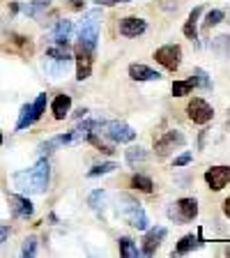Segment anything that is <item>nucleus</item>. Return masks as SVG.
<instances>
[{"label": "nucleus", "mask_w": 230, "mask_h": 258, "mask_svg": "<svg viewBox=\"0 0 230 258\" xmlns=\"http://www.w3.org/2000/svg\"><path fill=\"white\" fill-rule=\"evenodd\" d=\"M48 180H51V166L46 159H39L32 168L16 171L12 175L14 187L23 194H44L48 189Z\"/></svg>", "instance_id": "f257e3e1"}, {"label": "nucleus", "mask_w": 230, "mask_h": 258, "mask_svg": "<svg viewBox=\"0 0 230 258\" xmlns=\"http://www.w3.org/2000/svg\"><path fill=\"white\" fill-rule=\"evenodd\" d=\"M113 208H115V215L124 221V224L134 226L138 231H147V215H145L143 205L138 201H134L129 194H118L115 199H113Z\"/></svg>", "instance_id": "f03ea898"}, {"label": "nucleus", "mask_w": 230, "mask_h": 258, "mask_svg": "<svg viewBox=\"0 0 230 258\" xmlns=\"http://www.w3.org/2000/svg\"><path fill=\"white\" fill-rule=\"evenodd\" d=\"M99 26H102V12L92 10L88 14H83V21L79 26V46L95 53L97 39H99Z\"/></svg>", "instance_id": "7ed1b4c3"}, {"label": "nucleus", "mask_w": 230, "mask_h": 258, "mask_svg": "<svg viewBox=\"0 0 230 258\" xmlns=\"http://www.w3.org/2000/svg\"><path fill=\"white\" fill-rule=\"evenodd\" d=\"M168 217L175 224H189L198 217V201L196 199H180L168 208Z\"/></svg>", "instance_id": "20e7f679"}, {"label": "nucleus", "mask_w": 230, "mask_h": 258, "mask_svg": "<svg viewBox=\"0 0 230 258\" xmlns=\"http://www.w3.org/2000/svg\"><path fill=\"white\" fill-rule=\"evenodd\" d=\"M99 134H104L108 141H111V143H131V141L136 139V132L129 127L127 122H122V120H111V122H104Z\"/></svg>", "instance_id": "39448f33"}, {"label": "nucleus", "mask_w": 230, "mask_h": 258, "mask_svg": "<svg viewBox=\"0 0 230 258\" xmlns=\"http://www.w3.org/2000/svg\"><path fill=\"white\" fill-rule=\"evenodd\" d=\"M184 143H187V136L182 132H177V129H171V132H166L164 136H159L155 141V152L159 159H166L175 148H182Z\"/></svg>", "instance_id": "423d86ee"}, {"label": "nucleus", "mask_w": 230, "mask_h": 258, "mask_svg": "<svg viewBox=\"0 0 230 258\" xmlns=\"http://www.w3.org/2000/svg\"><path fill=\"white\" fill-rule=\"evenodd\" d=\"M155 60L161 67L177 72L180 64H182V48H180V44H166V46H161L155 51Z\"/></svg>", "instance_id": "0eeeda50"}, {"label": "nucleus", "mask_w": 230, "mask_h": 258, "mask_svg": "<svg viewBox=\"0 0 230 258\" xmlns=\"http://www.w3.org/2000/svg\"><path fill=\"white\" fill-rule=\"evenodd\" d=\"M187 113H189V120H191V122H196V124H207L209 120L214 118L212 106H209L205 99H200V97H193L191 102H189Z\"/></svg>", "instance_id": "6e6552de"}, {"label": "nucleus", "mask_w": 230, "mask_h": 258, "mask_svg": "<svg viewBox=\"0 0 230 258\" xmlns=\"http://www.w3.org/2000/svg\"><path fill=\"white\" fill-rule=\"evenodd\" d=\"M205 182L212 191H221L230 182V166H212L205 171Z\"/></svg>", "instance_id": "1a4fd4ad"}, {"label": "nucleus", "mask_w": 230, "mask_h": 258, "mask_svg": "<svg viewBox=\"0 0 230 258\" xmlns=\"http://www.w3.org/2000/svg\"><path fill=\"white\" fill-rule=\"evenodd\" d=\"M166 235H168V231L164 228V226H155V228H150L143 237V249H140V253H143V256H152V253L159 249V244L164 242Z\"/></svg>", "instance_id": "9d476101"}, {"label": "nucleus", "mask_w": 230, "mask_h": 258, "mask_svg": "<svg viewBox=\"0 0 230 258\" xmlns=\"http://www.w3.org/2000/svg\"><path fill=\"white\" fill-rule=\"evenodd\" d=\"M7 203H10V212L14 217L30 219V217L35 215V205L28 201V196H16V194H12L10 199H7Z\"/></svg>", "instance_id": "9b49d317"}, {"label": "nucleus", "mask_w": 230, "mask_h": 258, "mask_svg": "<svg viewBox=\"0 0 230 258\" xmlns=\"http://www.w3.org/2000/svg\"><path fill=\"white\" fill-rule=\"evenodd\" d=\"M118 28L122 37H138V35H143L147 30V21L138 19V16H124Z\"/></svg>", "instance_id": "f8f14e48"}, {"label": "nucleus", "mask_w": 230, "mask_h": 258, "mask_svg": "<svg viewBox=\"0 0 230 258\" xmlns=\"http://www.w3.org/2000/svg\"><path fill=\"white\" fill-rule=\"evenodd\" d=\"M92 72V53L86 51V48L76 46V79L86 81Z\"/></svg>", "instance_id": "ddd939ff"}, {"label": "nucleus", "mask_w": 230, "mask_h": 258, "mask_svg": "<svg viewBox=\"0 0 230 258\" xmlns=\"http://www.w3.org/2000/svg\"><path fill=\"white\" fill-rule=\"evenodd\" d=\"M71 32H74V23H71L69 19H62V21H58V26L53 28L51 39H53V44H69Z\"/></svg>", "instance_id": "4468645a"}, {"label": "nucleus", "mask_w": 230, "mask_h": 258, "mask_svg": "<svg viewBox=\"0 0 230 258\" xmlns=\"http://www.w3.org/2000/svg\"><path fill=\"white\" fill-rule=\"evenodd\" d=\"M129 76L134 81H159L161 79L159 72L150 70V67H145V64H138V62L129 64Z\"/></svg>", "instance_id": "2eb2a0df"}, {"label": "nucleus", "mask_w": 230, "mask_h": 258, "mask_svg": "<svg viewBox=\"0 0 230 258\" xmlns=\"http://www.w3.org/2000/svg\"><path fill=\"white\" fill-rule=\"evenodd\" d=\"M71 108V97L69 95H58L51 102V111H53V118L55 120H64V115L69 113Z\"/></svg>", "instance_id": "dca6fc26"}, {"label": "nucleus", "mask_w": 230, "mask_h": 258, "mask_svg": "<svg viewBox=\"0 0 230 258\" xmlns=\"http://www.w3.org/2000/svg\"><path fill=\"white\" fill-rule=\"evenodd\" d=\"M200 14H203V7H193V12L189 14L187 23H184V28H182V32L187 35V39H191L193 44L198 42V30H196V21H198Z\"/></svg>", "instance_id": "f3484780"}, {"label": "nucleus", "mask_w": 230, "mask_h": 258, "mask_svg": "<svg viewBox=\"0 0 230 258\" xmlns=\"http://www.w3.org/2000/svg\"><path fill=\"white\" fill-rule=\"evenodd\" d=\"M124 157H127V164L131 168H138L140 164H145V159H147V150H145L143 145H131L127 152H124Z\"/></svg>", "instance_id": "a211bd4d"}, {"label": "nucleus", "mask_w": 230, "mask_h": 258, "mask_svg": "<svg viewBox=\"0 0 230 258\" xmlns=\"http://www.w3.org/2000/svg\"><path fill=\"white\" fill-rule=\"evenodd\" d=\"M212 53L219 55V58H228L230 55V35H219V37L212 42Z\"/></svg>", "instance_id": "6ab92c4d"}, {"label": "nucleus", "mask_w": 230, "mask_h": 258, "mask_svg": "<svg viewBox=\"0 0 230 258\" xmlns=\"http://www.w3.org/2000/svg\"><path fill=\"white\" fill-rule=\"evenodd\" d=\"M67 64H69V60H51L48 58V62L44 64V70L53 76V79H60V76L67 74Z\"/></svg>", "instance_id": "aec40b11"}, {"label": "nucleus", "mask_w": 230, "mask_h": 258, "mask_svg": "<svg viewBox=\"0 0 230 258\" xmlns=\"http://www.w3.org/2000/svg\"><path fill=\"white\" fill-rule=\"evenodd\" d=\"M35 122V115H32V104H23L21 106V113H19V122H16V132L30 127Z\"/></svg>", "instance_id": "412c9836"}, {"label": "nucleus", "mask_w": 230, "mask_h": 258, "mask_svg": "<svg viewBox=\"0 0 230 258\" xmlns=\"http://www.w3.org/2000/svg\"><path fill=\"white\" fill-rule=\"evenodd\" d=\"M46 55L51 60H71V53H69V48H67V44H53V46H48Z\"/></svg>", "instance_id": "4be33fe9"}, {"label": "nucleus", "mask_w": 230, "mask_h": 258, "mask_svg": "<svg viewBox=\"0 0 230 258\" xmlns=\"http://www.w3.org/2000/svg\"><path fill=\"white\" fill-rule=\"evenodd\" d=\"M193 88H196V83H193V76H189L187 81H175V83H173V95H175V97L191 95Z\"/></svg>", "instance_id": "5701e85b"}, {"label": "nucleus", "mask_w": 230, "mask_h": 258, "mask_svg": "<svg viewBox=\"0 0 230 258\" xmlns=\"http://www.w3.org/2000/svg\"><path fill=\"white\" fill-rule=\"evenodd\" d=\"M131 187L138 189V191H145V194H152V189H155V182H152L147 175H134L131 177Z\"/></svg>", "instance_id": "b1692460"}, {"label": "nucleus", "mask_w": 230, "mask_h": 258, "mask_svg": "<svg viewBox=\"0 0 230 258\" xmlns=\"http://www.w3.org/2000/svg\"><path fill=\"white\" fill-rule=\"evenodd\" d=\"M191 76H193V83H196V88H203V90H212V79L207 76V72H205V70L196 67Z\"/></svg>", "instance_id": "393cba45"}, {"label": "nucleus", "mask_w": 230, "mask_h": 258, "mask_svg": "<svg viewBox=\"0 0 230 258\" xmlns=\"http://www.w3.org/2000/svg\"><path fill=\"white\" fill-rule=\"evenodd\" d=\"M198 244H200V240L196 235H184L182 240L177 242V247L173 253H187V251H191L193 247H198Z\"/></svg>", "instance_id": "a878e982"}, {"label": "nucleus", "mask_w": 230, "mask_h": 258, "mask_svg": "<svg viewBox=\"0 0 230 258\" xmlns=\"http://www.w3.org/2000/svg\"><path fill=\"white\" fill-rule=\"evenodd\" d=\"M88 141H90L92 145H95L97 150H102V152H106V155H113V145L111 143H106V141L102 139V136H99V132H90V134H88Z\"/></svg>", "instance_id": "bb28decb"}, {"label": "nucleus", "mask_w": 230, "mask_h": 258, "mask_svg": "<svg viewBox=\"0 0 230 258\" xmlns=\"http://www.w3.org/2000/svg\"><path fill=\"white\" fill-rule=\"evenodd\" d=\"M120 253L122 256H127V258H136L138 256V247L134 244V240L131 237H120Z\"/></svg>", "instance_id": "cd10ccee"}, {"label": "nucleus", "mask_w": 230, "mask_h": 258, "mask_svg": "<svg viewBox=\"0 0 230 258\" xmlns=\"http://www.w3.org/2000/svg\"><path fill=\"white\" fill-rule=\"evenodd\" d=\"M104 201H106V194H104L102 189H97V191H92L90 196H88V205H90L95 212H102L104 210Z\"/></svg>", "instance_id": "c85d7f7f"}, {"label": "nucleus", "mask_w": 230, "mask_h": 258, "mask_svg": "<svg viewBox=\"0 0 230 258\" xmlns=\"http://www.w3.org/2000/svg\"><path fill=\"white\" fill-rule=\"evenodd\" d=\"M115 168H118V164H115V161H106V164H99V166H92L90 171H88V177L106 175V173H113Z\"/></svg>", "instance_id": "c756f323"}, {"label": "nucleus", "mask_w": 230, "mask_h": 258, "mask_svg": "<svg viewBox=\"0 0 230 258\" xmlns=\"http://www.w3.org/2000/svg\"><path fill=\"white\" fill-rule=\"evenodd\" d=\"M223 19H225L223 10H209L207 16H205V21H203V28H205V30H209V28L216 26V23H221Z\"/></svg>", "instance_id": "7c9ffc66"}, {"label": "nucleus", "mask_w": 230, "mask_h": 258, "mask_svg": "<svg viewBox=\"0 0 230 258\" xmlns=\"http://www.w3.org/2000/svg\"><path fill=\"white\" fill-rule=\"evenodd\" d=\"M46 92H42V95L37 97V99H35V104H32V115H35V122H37L39 118H42V113L46 111Z\"/></svg>", "instance_id": "2f4dec72"}, {"label": "nucleus", "mask_w": 230, "mask_h": 258, "mask_svg": "<svg viewBox=\"0 0 230 258\" xmlns=\"http://www.w3.org/2000/svg\"><path fill=\"white\" fill-rule=\"evenodd\" d=\"M60 145H64L62 143V136H53V139L44 141V143L39 145V152H42V155H48V152H53L55 148H60Z\"/></svg>", "instance_id": "473e14b6"}, {"label": "nucleus", "mask_w": 230, "mask_h": 258, "mask_svg": "<svg viewBox=\"0 0 230 258\" xmlns=\"http://www.w3.org/2000/svg\"><path fill=\"white\" fill-rule=\"evenodd\" d=\"M35 251H37V237H35V235L26 237V240H23V249H21V253L28 258V256H35Z\"/></svg>", "instance_id": "72a5a7b5"}, {"label": "nucleus", "mask_w": 230, "mask_h": 258, "mask_svg": "<svg viewBox=\"0 0 230 258\" xmlns=\"http://www.w3.org/2000/svg\"><path fill=\"white\" fill-rule=\"evenodd\" d=\"M191 159H193L191 152H184V155H180V157H175V159H173V166H187Z\"/></svg>", "instance_id": "f704fd0d"}, {"label": "nucleus", "mask_w": 230, "mask_h": 258, "mask_svg": "<svg viewBox=\"0 0 230 258\" xmlns=\"http://www.w3.org/2000/svg\"><path fill=\"white\" fill-rule=\"evenodd\" d=\"M92 3H97V5H102V7H115V5H124L129 0H92Z\"/></svg>", "instance_id": "c9c22d12"}, {"label": "nucleus", "mask_w": 230, "mask_h": 258, "mask_svg": "<svg viewBox=\"0 0 230 258\" xmlns=\"http://www.w3.org/2000/svg\"><path fill=\"white\" fill-rule=\"evenodd\" d=\"M10 237V226H5V224H0V244Z\"/></svg>", "instance_id": "e433bc0d"}, {"label": "nucleus", "mask_w": 230, "mask_h": 258, "mask_svg": "<svg viewBox=\"0 0 230 258\" xmlns=\"http://www.w3.org/2000/svg\"><path fill=\"white\" fill-rule=\"evenodd\" d=\"M161 7H164L166 12H173V10H177V0H175V3H173V0H164V3H161Z\"/></svg>", "instance_id": "4c0bfd02"}, {"label": "nucleus", "mask_w": 230, "mask_h": 258, "mask_svg": "<svg viewBox=\"0 0 230 258\" xmlns=\"http://www.w3.org/2000/svg\"><path fill=\"white\" fill-rule=\"evenodd\" d=\"M32 5H35V7H42V10H44V7L51 5V0H32Z\"/></svg>", "instance_id": "58836bf2"}, {"label": "nucleus", "mask_w": 230, "mask_h": 258, "mask_svg": "<svg viewBox=\"0 0 230 258\" xmlns=\"http://www.w3.org/2000/svg\"><path fill=\"white\" fill-rule=\"evenodd\" d=\"M223 215H225V217H228V219H230V196H228V199L223 201Z\"/></svg>", "instance_id": "ea45409f"}, {"label": "nucleus", "mask_w": 230, "mask_h": 258, "mask_svg": "<svg viewBox=\"0 0 230 258\" xmlns=\"http://www.w3.org/2000/svg\"><path fill=\"white\" fill-rule=\"evenodd\" d=\"M69 5L74 7V10H83V0H69Z\"/></svg>", "instance_id": "a19ab883"}, {"label": "nucleus", "mask_w": 230, "mask_h": 258, "mask_svg": "<svg viewBox=\"0 0 230 258\" xmlns=\"http://www.w3.org/2000/svg\"><path fill=\"white\" fill-rule=\"evenodd\" d=\"M86 108H79V111H76V118H83V115H86Z\"/></svg>", "instance_id": "79ce46f5"}, {"label": "nucleus", "mask_w": 230, "mask_h": 258, "mask_svg": "<svg viewBox=\"0 0 230 258\" xmlns=\"http://www.w3.org/2000/svg\"><path fill=\"white\" fill-rule=\"evenodd\" d=\"M0 145H3V134H0Z\"/></svg>", "instance_id": "37998d69"}]
</instances>
